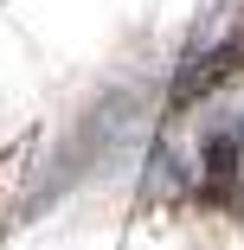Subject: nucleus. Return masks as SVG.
<instances>
[{
	"instance_id": "1",
	"label": "nucleus",
	"mask_w": 244,
	"mask_h": 250,
	"mask_svg": "<svg viewBox=\"0 0 244 250\" xmlns=\"http://www.w3.org/2000/svg\"><path fill=\"white\" fill-rule=\"evenodd\" d=\"M200 192L212 206H244V116L219 122L200 154Z\"/></svg>"
}]
</instances>
